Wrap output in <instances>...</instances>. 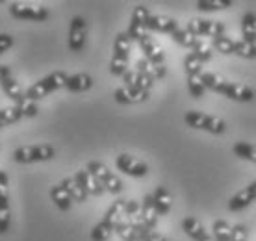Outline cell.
<instances>
[{
  "mask_svg": "<svg viewBox=\"0 0 256 241\" xmlns=\"http://www.w3.org/2000/svg\"><path fill=\"white\" fill-rule=\"evenodd\" d=\"M124 204H126V200L117 198L116 202L108 208V212H106V216H104V219H102V221H106L108 224H112L114 230H116V226L122 221V217H124Z\"/></svg>",
  "mask_w": 256,
  "mask_h": 241,
  "instance_id": "obj_25",
  "label": "cell"
},
{
  "mask_svg": "<svg viewBox=\"0 0 256 241\" xmlns=\"http://www.w3.org/2000/svg\"><path fill=\"white\" fill-rule=\"evenodd\" d=\"M138 216H141V204L138 200H126V204H124V217H126V221H130V219H134Z\"/></svg>",
  "mask_w": 256,
  "mask_h": 241,
  "instance_id": "obj_40",
  "label": "cell"
},
{
  "mask_svg": "<svg viewBox=\"0 0 256 241\" xmlns=\"http://www.w3.org/2000/svg\"><path fill=\"white\" fill-rule=\"evenodd\" d=\"M114 96H116V100L119 102V104H136V102H145V100H147L148 93H145V91L138 89L136 86H132V88L122 86V88L116 89Z\"/></svg>",
  "mask_w": 256,
  "mask_h": 241,
  "instance_id": "obj_15",
  "label": "cell"
},
{
  "mask_svg": "<svg viewBox=\"0 0 256 241\" xmlns=\"http://www.w3.org/2000/svg\"><path fill=\"white\" fill-rule=\"evenodd\" d=\"M184 69H186L188 76H200L202 74V64L193 52H190L186 58H184Z\"/></svg>",
  "mask_w": 256,
  "mask_h": 241,
  "instance_id": "obj_32",
  "label": "cell"
},
{
  "mask_svg": "<svg viewBox=\"0 0 256 241\" xmlns=\"http://www.w3.org/2000/svg\"><path fill=\"white\" fill-rule=\"evenodd\" d=\"M140 46L143 54H145V60H147L150 65H164V60H166V54H164V48L156 43L150 36H145V38L140 41Z\"/></svg>",
  "mask_w": 256,
  "mask_h": 241,
  "instance_id": "obj_14",
  "label": "cell"
},
{
  "mask_svg": "<svg viewBox=\"0 0 256 241\" xmlns=\"http://www.w3.org/2000/svg\"><path fill=\"white\" fill-rule=\"evenodd\" d=\"M152 198H154V206H156L158 216H167V214L171 212V206H173V195H171V191L167 190V188L158 186L156 191L152 193Z\"/></svg>",
  "mask_w": 256,
  "mask_h": 241,
  "instance_id": "obj_17",
  "label": "cell"
},
{
  "mask_svg": "<svg viewBox=\"0 0 256 241\" xmlns=\"http://www.w3.org/2000/svg\"><path fill=\"white\" fill-rule=\"evenodd\" d=\"M254 200H256V180H254V182H250L247 188H244V190L238 191L236 195L228 200L226 208H228V212H240V210H244V208H247V206H250Z\"/></svg>",
  "mask_w": 256,
  "mask_h": 241,
  "instance_id": "obj_12",
  "label": "cell"
},
{
  "mask_svg": "<svg viewBox=\"0 0 256 241\" xmlns=\"http://www.w3.org/2000/svg\"><path fill=\"white\" fill-rule=\"evenodd\" d=\"M56 156V148L52 145H28L13 150V162L17 164H34V162H48Z\"/></svg>",
  "mask_w": 256,
  "mask_h": 241,
  "instance_id": "obj_4",
  "label": "cell"
},
{
  "mask_svg": "<svg viewBox=\"0 0 256 241\" xmlns=\"http://www.w3.org/2000/svg\"><path fill=\"white\" fill-rule=\"evenodd\" d=\"M236 54L245 58V60H254L256 58V44L247 43V41H236Z\"/></svg>",
  "mask_w": 256,
  "mask_h": 241,
  "instance_id": "obj_39",
  "label": "cell"
},
{
  "mask_svg": "<svg viewBox=\"0 0 256 241\" xmlns=\"http://www.w3.org/2000/svg\"><path fill=\"white\" fill-rule=\"evenodd\" d=\"M249 234H247V228H245V224H236V226H232V241H247Z\"/></svg>",
  "mask_w": 256,
  "mask_h": 241,
  "instance_id": "obj_41",
  "label": "cell"
},
{
  "mask_svg": "<svg viewBox=\"0 0 256 241\" xmlns=\"http://www.w3.org/2000/svg\"><path fill=\"white\" fill-rule=\"evenodd\" d=\"M158 212H156V206H154V198L152 195H145L143 197V202H141V219L147 224V228L154 230L156 222H158Z\"/></svg>",
  "mask_w": 256,
  "mask_h": 241,
  "instance_id": "obj_19",
  "label": "cell"
},
{
  "mask_svg": "<svg viewBox=\"0 0 256 241\" xmlns=\"http://www.w3.org/2000/svg\"><path fill=\"white\" fill-rule=\"evenodd\" d=\"M182 230H184V232H186V234L195 241H200L206 234H208L206 228L202 226V222L197 221L195 217H186V219L182 221Z\"/></svg>",
  "mask_w": 256,
  "mask_h": 241,
  "instance_id": "obj_24",
  "label": "cell"
},
{
  "mask_svg": "<svg viewBox=\"0 0 256 241\" xmlns=\"http://www.w3.org/2000/svg\"><path fill=\"white\" fill-rule=\"evenodd\" d=\"M0 88H2V91L6 93L8 98H12L15 104L17 102H20L22 98H24V93H22V88L19 86V82L15 80V78H6V80H2L0 82Z\"/></svg>",
  "mask_w": 256,
  "mask_h": 241,
  "instance_id": "obj_26",
  "label": "cell"
},
{
  "mask_svg": "<svg viewBox=\"0 0 256 241\" xmlns=\"http://www.w3.org/2000/svg\"><path fill=\"white\" fill-rule=\"evenodd\" d=\"M171 36H173V39L176 41V43L182 44V46H186V48H193V44H195V41H197V38L192 36L186 28H176Z\"/></svg>",
  "mask_w": 256,
  "mask_h": 241,
  "instance_id": "obj_34",
  "label": "cell"
},
{
  "mask_svg": "<svg viewBox=\"0 0 256 241\" xmlns=\"http://www.w3.org/2000/svg\"><path fill=\"white\" fill-rule=\"evenodd\" d=\"M188 32L195 36V38H200V36H206V38H219V36H224V24L221 20H206V19H192L188 22Z\"/></svg>",
  "mask_w": 256,
  "mask_h": 241,
  "instance_id": "obj_8",
  "label": "cell"
},
{
  "mask_svg": "<svg viewBox=\"0 0 256 241\" xmlns=\"http://www.w3.org/2000/svg\"><path fill=\"white\" fill-rule=\"evenodd\" d=\"M193 54L200 60V64H206L212 60V44H208L202 39H197L193 44Z\"/></svg>",
  "mask_w": 256,
  "mask_h": 241,
  "instance_id": "obj_33",
  "label": "cell"
},
{
  "mask_svg": "<svg viewBox=\"0 0 256 241\" xmlns=\"http://www.w3.org/2000/svg\"><path fill=\"white\" fill-rule=\"evenodd\" d=\"M212 46L218 52L224 54V56H230V54H236V41L228 36H219V38L212 39Z\"/></svg>",
  "mask_w": 256,
  "mask_h": 241,
  "instance_id": "obj_27",
  "label": "cell"
},
{
  "mask_svg": "<svg viewBox=\"0 0 256 241\" xmlns=\"http://www.w3.org/2000/svg\"><path fill=\"white\" fill-rule=\"evenodd\" d=\"M234 154H236L238 158L256 164V146L254 145H249V143H244V141H238L236 145H234Z\"/></svg>",
  "mask_w": 256,
  "mask_h": 241,
  "instance_id": "obj_30",
  "label": "cell"
},
{
  "mask_svg": "<svg viewBox=\"0 0 256 241\" xmlns=\"http://www.w3.org/2000/svg\"><path fill=\"white\" fill-rule=\"evenodd\" d=\"M141 240L143 241H167L166 238H164V236L162 234H158V232H154V230H145V232H143V234L140 236Z\"/></svg>",
  "mask_w": 256,
  "mask_h": 241,
  "instance_id": "obj_43",
  "label": "cell"
},
{
  "mask_svg": "<svg viewBox=\"0 0 256 241\" xmlns=\"http://www.w3.org/2000/svg\"><path fill=\"white\" fill-rule=\"evenodd\" d=\"M188 91H190V95L193 98H200V96L204 95V84L200 80V76H188Z\"/></svg>",
  "mask_w": 256,
  "mask_h": 241,
  "instance_id": "obj_38",
  "label": "cell"
},
{
  "mask_svg": "<svg viewBox=\"0 0 256 241\" xmlns=\"http://www.w3.org/2000/svg\"><path fill=\"white\" fill-rule=\"evenodd\" d=\"M130 38L126 32H119L114 41V58L110 64V72L114 76H122L128 70V58H130Z\"/></svg>",
  "mask_w": 256,
  "mask_h": 241,
  "instance_id": "obj_3",
  "label": "cell"
},
{
  "mask_svg": "<svg viewBox=\"0 0 256 241\" xmlns=\"http://www.w3.org/2000/svg\"><path fill=\"white\" fill-rule=\"evenodd\" d=\"M50 198H52V202L56 204V208L62 210V212H67V210H70V206H72V198H70V195L67 193V190L62 186V182L56 186H52Z\"/></svg>",
  "mask_w": 256,
  "mask_h": 241,
  "instance_id": "obj_21",
  "label": "cell"
},
{
  "mask_svg": "<svg viewBox=\"0 0 256 241\" xmlns=\"http://www.w3.org/2000/svg\"><path fill=\"white\" fill-rule=\"evenodd\" d=\"M12 221L10 212V180L6 171L0 169V234H6Z\"/></svg>",
  "mask_w": 256,
  "mask_h": 241,
  "instance_id": "obj_9",
  "label": "cell"
},
{
  "mask_svg": "<svg viewBox=\"0 0 256 241\" xmlns=\"http://www.w3.org/2000/svg\"><path fill=\"white\" fill-rule=\"evenodd\" d=\"M74 178H76L78 182L86 188V191H88V195H95V197H98V195H102L104 191V188H102V184L96 180L93 174H91L88 169H84V171H76L74 172Z\"/></svg>",
  "mask_w": 256,
  "mask_h": 241,
  "instance_id": "obj_18",
  "label": "cell"
},
{
  "mask_svg": "<svg viewBox=\"0 0 256 241\" xmlns=\"http://www.w3.org/2000/svg\"><path fill=\"white\" fill-rule=\"evenodd\" d=\"M212 232H214V240L216 241H232V224L223 221V219H218L214 222Z\"/></svg>",
  "mask_w": 256,
  "mask_h": 241,
  "instance_id": "obj_28",
  "label": "cell"
},
{
  "mask_svg": "<svg viewBox=\"0 0 256 241\" xmlns=\"http://www.w3.org/2000/svg\"><path fill=\"white\" fill-rule=\"evenodd\" d=\"M67 78L69 74L64 72V70H56V72H50L48 76L41 78L38 82L30 86L28 91L24 93L26 98H30V100H41V98H45L46 95H50L54 91H58V89L65 88V84H67Z\"/></svg>",
  "mask_w": 256,
  "mask_h": 241,
  "instance_id": "obj_1",
  "label": "cell"
},
{
  "mask_svg": "<svg viewBox=\"0 0 256 241\" xmlns=\"http://www.w3.org/2000/svg\"><path fill=\"white\" fill-rule=\"evenodd\" d=\"M62 186L67 190V193L70 195L72 200H76V202H84V200L88 198V191H86V188H84V186L80 184L74 176L64 178V180H62Z\"/></svg>",
  "mask_w": 256,
  "mask_h": 241,
  "instance_id": "obj_22",
  "label": "cell"
},
{
  "mask_svg": "<svg viewBox=\"0 0 256 241\" xmlns=\"http://www.w3.org/2000/svg\"><path fill=\"white\" fill-rule=\"evenodd\" d=\"M232 6V0H197V10L200 12H219L228 10Z\"/></svg>",
  "mask_w": 256,
  "mask_h": 241,
  "instance_id": "obj_29",
  "label": "cell"
},
{
  "mask_svg": "<svg viewBox=\"0 0 256 241\" xmlns=\"http://www.w3.org/2000/svg\"><path fill=\"white\" fill-rule=\"evenodd\" d=\"M86 38H88V22L84 17L76 15L70 19L69 26V48L72 52H80L86 44Z\"/></svg>",
  "mask_w": 256,
  "mask_h": 241,
  "instance_id": "obj_10",
  "label": "cell"
},
{
  "mask_svg": "<svg viewBox=\"0 0 256 241\" xmlns=\"http://www.w3.org/2000/svg\"><path fill=\"white\" fill-rule=\"evenodd\" d=\"M88 171L93 174V176L102 184V188L108 193H114V195H119L122 191V182L121 178L117 176V174H114V172L110 171L108 167L102 164V162H96V160H93V162H90L88 164Z\"/></svg>",
  "mask_w": 256,
  "mask_h": 241,
  "instance_id": "obj_5",
  "label": "cell"
},
{
  "mask_svg": "<svg viewBox=\"0 0 256 241\" xmlns=\"http://www.w3.org/2000/svg\"><path fill=\"white\" fill-rule=\"evenodd\" d=\"M116 165L119 171L134 178L145 176L148 172V165L145 162H141V160L134 158V156H130V154H119L116 160Z\"/></svg>",
  "mask_w": 256,
  "mask_h": 241,
  "instance_id": "obj_11",
  "label": "cell"
},
{
  "mask_svg": "<svg viewBox=\"0 0 256 241\" xmlns=\"http://www.w3.org/2000/svg\"><path fill=\"white\" fill-rule=\"evenodd\" d=\"M184 120H186L188 126L195 128V130H204V132L216 134V136H221V134L226 132V122L221 117H216V115H206L202 112L190 110L184 115Z\"/></svg>",
  "mask_w": 256,
  "mask_h": 241,
  "instance_id": "obj_2",
  "label": "cell"
},
{
  "mask_svg": "<svg viewBox=\"0 0 256 241\" xmlns=\"http://www.w3.org/2000/svg\"><path fill=\"white\" fill-rule=\"evenodd\" d=\"M15 108L19 110L20 117H36L38 115V104L34 100H30V98H26V96L20 102L15 104Z\"/></svg>",
  "mask_w": 256,
  "mask_h": 241,
  "instance_id": "obj_36",
  "label": "cell"
},
{
  "mask_svg": "<svg viewBox=\"0 0 256 241\" xmlns=\"http://www.w3.org/2000/svg\"><path fill=\"white\" fill-rule=\"evenodd\" d=\"M136 76H138V72H136V70H130V69H128L126 72L122 74V80H124V86H126V88H132V86H134V84H136Z\"/></svg>",
  "mask_w": 256,
  "mask_h": 241,
  "instance_id": "obj_44",
  "label": "cell"
},
{
  "mask_svg": "<svg viewBox=\"0 0 256 241\" xmlns=\"http://www.w3.org/2000/svg\"><path fill=\"white\" fill-rule=\"evenodd\" d=\"M112 232H114V226L108 224L106 221H100V222H96L95 226H93V230H91V240L93 241H108Z\"/></svg>",
  "mask_w": 256,
  "mask_h": 241,
  "instance_id": "obj_31",
  "label": "cell"
},
{
  "mask_svg": "<svg viewBox=\"0 0 256 241\" xmlns=\"http://www.w3.org/2000/svg\"><path fill=\"white\" fill-rule=\"evenodd\" d=\"M65 88L69 89L70 93H84V91L93 88V78L86 72H78V74H72V76L67 78Z\"/></svg>",
  "mask_w": 256,
  "mask_h": 241,
  "instance_id": "obj_20",
  "label": "cell"
},
{
  "mask_svg": "<svg viewBox=\"0 0 256 241\" xmlns=\"http://www.w3.org/2000/svg\"><path fill=\"white\" fill-rule=\"evenodd\" d=\"M178 28V22L169 15H150L147 22V30L162 34H173Z\"/></svg>",
  "mask_w": 256,
  "mask_h": 241,
  "instance_id": "obj_16",
  "label": "cell"
},
{
  "mask_svg": "<svg viewBox=\"0 0 256 241\" xmlns=\"http://www.w3.org/2000/svg\"><path fill=\"white\" fill-rule=\"evenodd\" d=\"M219 95L226 96V98H230V100L250 102L252 98H254V91H252L249 86H245V84H234V82H228V80H226Z\"/></svg>",
  "mask_w": 256,
  "mask_h": 241,
  "instance_id": "obj_13",
  "label": "cell"
},
{
  "mask_svg": "<svg viewBox=\"0 0 256 241\" xmlns=\"http://www.w3.org/2000/svg\"><path fill=\"white\" fill-rule=\"evenodd\" d=\"M200 241H216V240H214V236H212V234H206Z\"/></svg>",
  "mask_w": 256,
  "mask_h": 241,
  "instance_id": "obj_46",
  "label": "cell"
},
{
  "mask_svg": "<svg viewBox=\"0 0 256 241\" xmlns=\"http://www.w3.org/2000/svg\"><path fill=\"white\" fill-rule=\"evenodd\" d=\"M148 17H150V12H148L147 6H136L134 12H132V19H130V26H128V38L130 41H138L140 43L141 39L147 36V22Z\"/></svg>",
  "mask_w": 256,
  "mask_h": 241,
  "instance_id": "obj_7",
  "label": "cell"
},
{
  "mask_svg": "<svg viewBox=\"0 0 256 241\" xmlns=\"http://www.w3.org/2000/svg\"><path fill=\"white\" fill-rule=\"evenodd\" d=\"M114 232H117V236H119V238H121L122 241H143L140 238V236L136 234L134 228H132V226H130V224H128L126 221H121V222H119Z\"/></svg>",
  "mask_w": 256,
  "mask_h": 241,
  "instance_id": "obj_35",
  "label": "cell"
},
{
  "mask_svg": "<svg viewBox=\"0 0 256 241\" xmlns=\"http://www.w3.org/2000/svg\"><path fill=\"white\" fill-rule=\"evenodd\" d=\"M19 119H22L19 114V110L15 108H4L0 110V128L2 126H8V124H13V122H17Z\"/></svg>",
  "mask_w": 256,
  "mask_h": 241,
  "instance_id": "obj_37",
  "label": "cell"
},
{
  "mask_svg": "<svg viewBox=\"0 0 256 241\" xmlns=\"http://www.w3.org/2000/svg\"><path fill=\"white\" fill-rule=\"evenodd\" d=\"M10 15L15 17V19L41 22V20L48 19V10L43 6L26 4V2H13V4H10Z\"/></svg>",
  "mask_w": 256,
  "mask_h": 241,
  "instance_id": "obj_6",
  "label": "cell"
},
{
  "mask_svg": "<svg viewBox=\"0 0 256 241\" xmlns=\"http://www.w3.org/2000/svg\"><path fill=\"white\" fill-rule=\"evenodd\" d=\"M10 76H12V74H10V67H8V65H0V82Z\"/></svg>",
  "mask_w": 256,
  "mask_h": 241,
  "instance_id": "obj_45",
  "label": "cell"
},
{
  "mask_svg": "<svg viewBox=\"0 0 256 241\" xmlns=\"http://www.w3.org/2000/svg\"><path fill=\"white\" fill-rule=\"evenodd\" d=\"M13 46V38L10 34H0V54H4Z\"/></svg>",
  "mask_w": 256,
  "mask_h": 241,
  "instance_id": "obj_42",
  "label": "cell"
},
{
  "mask_svg": "<svg viewBox=\"0 0 256 241\" xmlns=\"http://www.w3.org/2000/svg\"><path fill=\"white\" fill-rule=\"evenodd\" d=\"M242 36L244 41L256 44V15L252 12H247L242 17Z\"/></svg>",
  "mask_w": 256,
  "mask_h": 241,
  "instance_id": "obj_23",
  "label": "cell"
}]
</instances>
